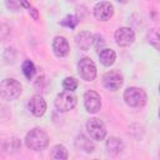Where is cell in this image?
I'll use <instances>...</instances> for the list:
<instances>
[{
	"label": "cell",
	"instance_id": "obj_1",
	"mask_svg": "<svg viewBox=\"0 0 160 160\" xmlns=\"http://www.w3.org/2000/svg\"><path fill=\"white\" fill-rule=\"evenodd\" d=\"M25 145L30 150L41 151V150L48 148V145H49V136H48V134L44 130H41L39 128H35V129L30 130L26 134Z\"/></svg>",
	"mask_w": 160,
	"mask_h": 160
},
{
	"label": "cell",
	"instance_id": "obj_2",
	"mask_svg": "<svg viewBox=\"0 0 160 160\" xmlns=\"http://www.w3.org/2000/svg\"><path fill=\"white\" fill-rule=\"evenodd\" d=\"M21 84L15 79H4L0 82V96L4 100L11 101L20 96Z\"/></svg>",
	"mask_w": 160,
	"mask_h": 160
},
{
	"label": "cell",
	"instance_id": "obj_3",
	"mask_svg": "<svg viewBox=\"0 0 160 160\" xmlns=\"http://www.w3.org/2000/svg\"><path fill=\"white\" fill-rule=\"evenodd\" d=\"M124 100L131 108H141L146 104V92L136 86H130L124 91Z\"/></svg>",
	"mask_w": 160,
	"mask_h": 160
},
{
	"label": "cell",
	"instance_id": "obj_4",
	"mask_svg": "<svg viewBox=\"0 0 160 160\" xmlns=\"http://www.w3.org/2000/svg\"><path fill=\"white\" fill-rule=\"evenodd\" d=\"M76 102H78V98L75 96V94L72 91H68V90L58 94L54 100V105H55L56 110H59L61 112L70 111L71 109H74L76 106Z\"/></svg>",
	"mask_w": 160,
	"mask_h": 160
},
{
	"label": "cell",
	"instance_id": "obj_5",
	"mask_svg": "<svg viewBox=\"0 0 160 160\" xmlns=\"http://www.w3.org/2000/svg\"><path fill=\"white\" fill-rule=\"evenodd\" d=\"M86 130H88V134L90 135V138L92 140H96V141L104 140L106 136V126L98 118H92V119L88 120Z\"/></svg>",
	"mask_w": 160,
	"mask_h": 160
},
{
	"label": "cell",
	"instance_id": "obj_6",
	"mask_svg": "<svg viewBox=\"0 0 160 160\" xmlns=\"http://www.w3.org/2000/svg\"><path fill=\"white\" fill-rule=\"evenodd\" d=\"M78 71L85 81H92L96 78V66L90 58H82L78 62Z\"/></svg>",
	"mask_w": 160,
	"mask_h": 160
},
{
	"label": "cell",
	"instance_id": "obj_7",
	"mask_svg": "<svg viewBox=\"0 0 160 160\" xmlns=\"http://www.w3.org/2000/svg\"><path fill=\"white\" fill-rule=\"evenodd\" d=\"M124 82V78H122V74L118 70H110L108 72L104 74L102 76V84L104 86L108 89V90H111V91H116L121 88Z\"/></svg>",
	"mask_w": 160,
	"mask_h": 160
},
{
	"label": "cell",
	"instance_id": "obj_8",
	"mask_svg": "<svg viewBox=\"0 0 160 160\" xmlns=\"http://www.w3.org/2000/svg\"><path fill=\"white\" fill-rule=\"evenodd\" d=\"M84 105L88 112L90 114H95L100 110L101 108V98L100 95L94 91V90H89L85 92L84 95Z\"/></svg>",
	"mask_w": 160,
	"mask_h": 160
},
{
	"label": "cell",
	"instance_id": "obj_9",
	"mask_svg": "<svg viewBox=\"0 0 160 160\" xmlns=\"http://www.w3.org/2000/svg\"><path fill=\"white\" fill-rule=\"evenodd\" d=\"M114 15V6L109 1H100L94 6V16L100 21H108Z\"/></svg>",
	"mask_w": 160,
	"mask_h": 160
},
{
	"label": "cell",
	"instance_id": "obj_10",
	"mask_svg": "<svg viewBox=\"0 0 160 160\" xmlns=\"http://www.w3.org/2000/svg\"><path fill=\"white\" fill-rule=\"evenodd\" d=\"M135 40V32L130 28H119L115 31V41L119 46H129Z\"/></svg>",
	"mask_w": 160,
	"mask_h": 160
},
{
	"label": "cell",
	"instance_id": "obj_11",
	"mask_svg": "<svg viewBox=\"0 0 160 160\" xmlns=\"http://www.w3.org/2000/svg\"><path fill=\"white\" fill-rule=\"evenodd\" d=\"M29 109L34 116H42L46 111V101L40 95H34L29 101Z\"/></svg>",
	"mask_w": 160,
	"mask_h": 160
},
{
	"label": "cell",
	"instance_id": "obj_12",
	"mask_svg": "<svg viewBox=\"0 0 160 160\" xmlns=\"http://www.w3.org/2000/svg\"><path fill=\"white\" fill-rule=\"evenodd\" d=\"M70 46L68 40L64 36H55L52 40V51L56 56L59 58H64L69 54Z\"/></svg>",
	"mask_w": 160,
	"mask_h": 160
},
{
	"label": "cell",
	"instance_id": "obj_13",
	"mask_svg": "<svg viewBox=\"0 0 160 160\" xmlns=\"http://www.w3.org/2000/svg\"><path fill=\"white\" fill-rule=\"evenodd\" d=\"M75 44L80 50H89L92 45V35L89 31H80L75 36Z\"/></svg>",
	"mask_w": 160,
	"mask_h": 160
},
{
	"label": "cell",
	"instance_id": "obj_14",
	"mask_svg": "<svg viewBox=\"0 0 160 160\" xmlns=\"http://www.w3.org/2000/svg\"><path fill=\"white\" fill-rule=\"evenodd\" d=\"M106 150H108V154L110 155H119L121 154V151L124 150V142L121 139L119 138H115V136H111L106 140Z\"/></svg>",
	"mask_w": 160,
	"mask_h": 160
},
{
	"label": "cell",
	"instance_id": "obj_15",
	"mask_svg": "<svg viewBox=\"0 0 160 160\" xmlns=\"http://www.w3.org/2000/svg\"><path fill=\"white\" fill-rule=\"evenodd\" d=\"M74 144H75V148L78 150H81L84 152H92L94 149H95L92 141L89 138H86L85 135H82V134H80V135H78L75 138Z\"/></svg>",
	"mask_w": 160,
	"mask_h": 160
},
{
	"label": "cell",
	"instance_id": "obj_16",
	"mask_svg": "<svg viewBox=\"0 0 160 160\" xmlns=\"http://www.w3.org/2000/svg\"><path fill=\"white\" fill-rule=\"evenodd\" d=\"M99 59L104 66H110L114 64L116 59V54L112 49H101L99 51Z\"/></svg>",
	"mask_w": 160,
	"mask_h": 160
},
{
	"label": "cell",
	"instance_id": "obj_17",
	"mask_svg": "<svg viewBox=\"0 0 160 160\" xmlns=\"http://www.w3.org/2000/svg\"><path fill=\"white\" fill-rule=\"evenodd\" d=\"M69 154H68V150L65 146L58 144L55 146H52L51 149V152H50V158L51 159H59V160H65L68 159Z\"/></svg>",
	"mask_w": 160,
	"mask_h": 160
},
{
	"label": "cell",
	"instance_id": "obj_18",
	"mask_svg": "<svg viewBox=\"0 0 160 160\" xmlns=\"http://www.w3.org/2000/svg\"><path fill=\"white\" fill-rule=\"evenodd\" d=\"M21 69H22V72H24V75H25V78H26L28 80H31V79L34 78L36 69H35V65L32 64V61L25 60V61L22 62V65H21Z\"/></svg>",
	"mask_w": 160,
	"mask_h": 160
},
{
	"label": "cell",
	"instance_id": "obj_19",
	"mask_svg": "<svg viewBox=\"0 0 160 160\" xmlns=\"http://www.w3.org/2000/svg\"><path fill=\"white\" fill-rule=\"evenodd\" d=\"M146 39H148V42H149L150 45H152L156 50L159 49V30H158L156 28L150 29V30L148 31Z\"/></svg>",
	"mask_w": 160,
	"mask_h": 160
},
{
	"label": "cell",
	"instance_id": "obj_20",
	"mask_svg": "<svg viewBox=\"0 0 160 160\" xmlns=\"http://www.w3.org/2000/svg\"><path fill=\"white\" fill-rule=\"evenodd\" d=\"M60 24L62 26H66V28H70V29H74L76 28V25L79 24V18L76 15H68L66 18H64Z\"/></svg>",
	"mask_w": 160,
	"mask_h": 160
},
{
	"label": "cell",
	"instance_id": "obj_21",
	"mask_svg": "<svg viewBox=\"0 0 160 160\" xmlns=\"http://www.w3.org/2000/svg\"><path fill=\"white\" fill-rule=\"evenodd\" d=\"M62 88L68 91H74L76 88H78V80L72 76H68L64 79L62 81Z\"/></svg>",
	"mask_w": 160,
	"mask_h": 160
},
{
	"label": "cell",
	"instance_id": "obj_22",
	"mask_svg": "<svg viewBox=\"0 0 160 160\" xmlns=\"http://www.w3.org/2000/svg\"><path fill=\"white\" fill-rule=\"evenodd\" d=\"M21 6H22V8H25V9H28L29 14H30L35 20H38V19H39V12H38V10H36L32 5H30L26 0H21Z\"/></svg>",
	"mask_w": 160,
	"mask_h": 160
},
{
	"label": "cell",
	"instance_id": "obj_23",
	"mask_svg": "<svg viewBox=\"0 0 160 160\" xmlns=\"http://www.w3.org/2000/svg\"><path fill=\"white\" fill-rule=\"evenodd\" d=\"M5 5L11 11H19L21 8V0H5Z\"/></svg>",
	"mask_w": 160,
	"mask_h": 160
},
{
	"label": "cell",
	"instance_id": "obj_24",
	"mask_svg": "<svg viewBox=\"0 0 160 160\" xmlns=\"http://www.w3.org/2000/svg\"><path fill=\"white\" fill-rule=\"evenodd\" d=\"M92 44L95 45V48L100 51L102 48H104V45H105V40H104V38L101 36V35H95V36H92Z\"/></svg>",
	"mask_w": 160,
	"mask_h": 160
},
{
	"label": "cell",
	"instance_id": "obj_25",
	"mask_svg": "<svg viewBox=\"0 0 160 160\" xmlns=\"http://www.w3.org/2000/svg\"><path fill=\"white\" fill-rule=\"evenodd\" d=\"M116 1H119V2H122V4H125V2H128V0H116Z\"/></svg>",
	"mask_w": 160,
	"mask_h": 160
},
{
	"label": "cell",
	"instance_id": "obj_26",
	"mask_svg": "<svg viewBox=\"0 0 160 160\" xmlns=\"http://www.w3.org/2000/svg\"><path fill=\"white\" fill-rule=\"evenodd\" d=\"M66 1H69V2H74L75 0H66Z\"/></svg>",
	"mask_w": 160,
	"mask_h": 160
}]
</instances>
